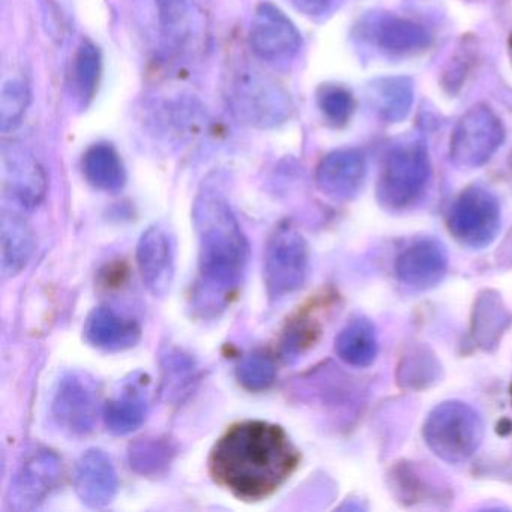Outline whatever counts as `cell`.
<instances>
[{"label":"cell","instance_id":"6da1fadb","mask_svg":"<svg viewBox=\"0 0 512 512\" xmlns=\"http://www.w3.org/2000/svg\"><path fill=\"white\" fill-rule=\"evenodd\" d=\"M299 454L286 431L263 421L233 425L218 440L209 470L218 484L244 500L271 496L295 472Z\"/></svg>","mask_w":512,"mask_h":512},{"label":"cell","instance_id":"603a6c76","mask_svg":"<svg viewBox=\"0 0 512 512\" xmlns=\"http://www.w3.org/2000/svg\"><path fill=\"white\" fill-rule=\"evenodd\" d=\"M335 352L352 367H370L379 353L376 328L367 319H355L344 326L335 340Z\"/></svg>","mask_w":512,"mask_h":512},{"label":"cell","instance_id":"1f68e13d","mask_svg":"<svg viewBox=\"0 0 512 512\" xmlns=\"http://www.w3.org/2000/svg\"><path fill=\"white\" fill-rule=\"evenodd\" d=\"M317 329L313 323L299 319L284 332L281 338V358L286 362L295 361L316 338Z\"/></svg>","mask_w":512,"mask_h":512},{"label":"cell","instance_id":"4dcf8cb0","mask_svg":"<svg viewBox=\"0 0 512 512\" xmlns=\"http://www.w3.org/2000/svg\"><path fill=\"white\" fill-rule=\"evenodd\" d=\"M509 317L503 310L500 301L494 296H487L479 301V307L476 308L475 332L481 338V343L490 344L496 340L497 334L503 331Z\"/></svg>","mask_w":512,"mask_h":512},{"label":"cell","instance_id":"30bf717a","mask_svg":"<svg viewBox=\"0 0 512 512\" xmlns=\"http://www.w3.org/2000/svg\"><path fill=\"white\" fill-rule=\"evenodd\" d=\"M2 193L17 208L32 211L47 193V176L43 166L26 146L4 143L0 152Z\"/></svg>","mask_w":512,"mask_h":512},{"label":"cell","instance_id":"4fadbf2b","mask_svg":"<svg viewBox=\"0 0 512 512\" xmlns=\"http://www.w3.org/2000/svg\"><path fill=\"white\" fill-rule=\"evenodd\" d=\"M157 8L158 25L167 52L176 56L197 52L205 25L196 0H157Z\"/></svg>","mask_w":512,"mask_h":512},{"label":"cell","instance_id":"ba28073f","mask_svg":"<svg viewBox=\"0 0 512 512\" xmlns=\"http://www.w3.org/2000/svg\"><path fill=\"white\" fill-rule=\"evenodd\" d=\"M499 200L482 187H470L455 200L449 214V232L469 248L488 247L500 232Z\"/></svg>","mask_w":512,"mask_h":512},{"label":"cell","instance_id":"836d02e7","mask_svg":"<svg viewBox=\"0 0 512 512\" xmlns=\"http://www.w3.org/2000/svg\"><path fill=\"white\" fill-rule=\"evenodd\" d=\"M293 7L311 19H319L334 10L340 0H290Z\"/></svg>","mask_w":512,"mask_h":512},{"label":"cell","instance_id":"44dd1931","mask_svg":"<svg viewBox=\"0 0 512 512\" xmlns=\"http://www.w3.org/2000/svg\"><path fill=\"white\" fill-rule=\"evenodd\" d=\"M0 239L2 272L4 277H14L26 268L34 254V233L20 215L4 211L0 220Z\"/></svg>","mask_w":512,"mask_h":512},{"label":"cell","instance_id":"e575fe53","mask_svg":"<svg viewBox=\"0 0 512 512\" xmlns=\"http://www.w3.org/2000/svg\"><path fill=\"white\" fill-rule=\"evenodd\" d=\"M509 55H511V61H512V34H511V37H509Z\"/></svg>","mask_w":512,"mask_h":512},{"label":"cell","instance_id":"4316f807","mask_svg":"<svg viewBox=\"0 0 512 512\" xmlns=\"http://www.w3.org/2000/svg\"><path fill=\"white\" fill-rule=\"evenodd\" d=\"M236 377L248 391L262 392L271 388L272 383L275 382L277 367L268 353L256 350L241 359L236 368Z\"/></svg>","mask_w":512,"mask_h":512},{"label":"cell","instance_id":"e0dca14e","mask_svg":"<svg viewBox=\"0 0 512 512\" xmlns=\"http://www.w3.org/2000/svg\"><path fill=\"white\" fill-rule=\"evenodd\" d=\"M73 482L79 499L91 508L109 505L118 491L115 466L101 449H89L77 460Z\"/></svg>","mask_w":512,"mask_h":512},{"label":"cell","instance_id":"5bb4252c","mask_svg":"<svg viewBox=\"0 0 512 512\" xmlns=\"http://www.w3.org/2000/svg\"><path fill=\"white\" fill-rule=\"evenodd\" d=\"M137 265L146 289L155 298L169 293L175 277V250L167 230L152 226L143 233L137 245Z\"/></svg>","mask_w":512,"mask_h":512},{"label":"cell","instance_id":"f1b7e54d","mask_svg":"<svg viewBox=\"0 0 512 512\" xmlns=\"http://www.w3.org/2000/svg\"><path fill=\"white\" fill-rule=\"evenodd\" d=\"M101 76V53L91 41H85L77 50L74 79L83 100H91L97 91Z\"/></svg>","mask_w":512,"mask_h":512},{"label":"cell","instance_id":"484cf974","mask_svg":"<svg viewBox=\"0 0 512 512\" xmlns=\"http://www.w3.org/2000/svg\"><path fill=\"white\" fill-rule=\"evenodd\" d=\"M163 367V392L167 400L179 401L190 392L196 380V365L193 359L181 352H169L161 362Z\"/></svg>","mask_w":512,"mask_h":512},{"label":"cell","instance_id":"ffe728a7","mask_svg":"<svg viewBox=\"0 0 512 512\" xmlns=\"http://www.w3.org/2000/svg\"><path fill=\"white\" fill-rule=\"evenodd\" d=\"M148 391L143 379L133 377L122 386L121 392L103 407L104 424L116 436L133 433L148 416Z\"/></svg>","mask_w":512,"mask_h":512},{"label":"cell","instance_id":"8fae6325","mask_svg":"<svg viewBox=\"0 0 512 512\" xmlns=\"http://www.w3.org/2000/svg\"><path fill=\"white\" fill-rule=\"evenodd\" d=\"M254 55L268 64H289L298 56L302 40L292 20L275 5L257 7L250 29Z\"/></svg>","mask_w":512,"mask_h":512},{"label":"cell","instance_id":"d6a6232c","mask_svg":"<svg viewBox=\"0 0 512 512\" xmlns=\"http://www.w3.org/2000/svg\"><path fill=\"white\" fill-rule=\"evenodd\" d=\"M40 2L47 26H50V34L55 40H62L73 25V0H40Z\"/></svg>","mask_w":512,"mask_h":512},{"label":"cell","instance_id":"d6986e66","mask_svg":"<svg viewBox=\"0 0 512 512\" xmlns=\"http://www.w3.org/2000/svg\"><path fill=\"white\" fill-rule=\"evenodd\" d=\"M140 326L110 307H97L85 323V338L91 346L106 352L131 349L140 340Z\"/></svg>","mask_w":512,"mask_h":512},{"label":"cell","instance_id":"5b68a950","mask_svg":"<svg viewBox=\"0 0 512 512\" xmlns=\"http://www.w3.org/2000/svg\"><path fill=\"white\" fill-rule=\"evenodd\" d=\"M230 103L242 124L271 130L289 121L293 113L289 92L275 80L254 70L241 71L230 89Z\"/></svg>","mask_w":512,"mask_h":512},{"label":"cell","instance_id":"277c9868","mask_svg":"<svg viewBox=\"0 0 512 512\" xmlns=\"http://www.w3.org/2000/svg\"><path fill=\"white\" fill-rule=\"evenodd\" d=\"M431 166L428 149L422 140L394 146L383 161L377 181V200L391 211L413 205L427 188Z\"/></svg>","mask_w":512,"mask_h":512},{"label":"cell","instance_id":"2e32d148","mask_svg":"<svg viewBox=\"0 0 512 512\" xmlns=\"http://www.w3.org/2000/svg\"><path fill=\"white\" fill-rule=\"evenodd\" d=\"M367 176V161L356 149L331 152L320 161L316 181L322 193L337 200L358 196Z\"/></svg>","mask_w":512,"mask_h":512},{"label":"cell","instance_id":"7c38bea8","mask_svg":"<svg viewBox=\"0 0 512 512\" xmlns=\"http://www.w3.org/2000/svg\"><path fill=\"white\" fill-rule=\"evenodd\" d=\"M62 479V460L52 449L37 448L25 458L11 482L10 506L32 511L56 490Z\"/></svg>","mask_w":512,"mask_h":512},{"label":"cell","instance_id":"d4e9b609","mask_svg":"<svg viewBox=\"0 0 512 512\" xmlns=\"http://www.w3.org/2000/svg\"><path fill=\"white\" fill-rule=\"evenodd\" d=\"M130 463L136 472L146 476H155L163 473L172 463L175 449L161 437H145L131 443Z\"/></svg>","mask_w":512,"mask_h":512},{"label":"cell","instance_id":"7a4b0ae2","mask_svg":"<svg viewBox=\"0 0 512 512\" xmlns=\"http://www.w3.org/2000/svg\"><path fill=\"white\" fill-rule=\"evenodd\" d=\"M199 236V280L194 290L196 308L218 314L230 304L244 281L248 242L224 194L206 184L193 206Z\"/></svg>","mask_w":512,"mask_h":512},{"label":"cell","instance_id":"52a82bcc","mask_svg":"<svg viewBox=\"0 0 512 512\" xmlns=\"http://www.w3.org/2000/svg\"><path fill=\"white\" fill-rule=\"evenodd\" d=\"M505 140V128L490 107L479 104L464 113L451 137L452 163L476 169L491 160Z\"/></svg>","mask_w":512,"mask_h":512},{"label":"cell","instance_id":"cb8c5ba5","mask_svg":"<svg viewBox=\"0 0 512 512\" xmlns=\"http://www.w3.org/2000/svg\"><path fill=\"white\" fill-rule=\"evenodd\" d=\"M371 98L383 121L398 124L412 110V82L407 77H383L371 85Z\"/></svg>","mask_w":512,"mask_h":512},{"label":"cell","instance_id":"f546056e","mask_svg":"<svg viewBox=\"0 0 512 512\" xmlns=\"http://www.w3.org/2000/svg\"><path fill=\"white\" fill-rule=\"evenodd\" d=\"M317 104L329 124L343 127L355 113V100L346 88L340 85H323L317 91Z\"/></svg>","mask_w":512,"mask_h":512},{"label":"cell","instance_id":"9c48e42d","mask_svg":"<svg viewBox=\"0 0 512 512\" xmlns=\"http://www.w3.org/2000/svg\"><path fill=\"white\" fill-rule=\"evenodd\" d=\"M100 398L98 383L91 376L80 371L65 374L53 394L56 424L71 436H86L97 424Z\"/></svg>","mask_w":512,"mask_h":512},{"label":"cell","instance_id":"3957f363","mask_svg":"<svg viewBox=\"0 0 512 512\" xmlns=\"http://www.w3.org/2000/svg\"><path fill=\"white\" fill-rule=\"evenodd\" d=\"M424 439L428 448L446 463H464L481 446L484 422L469 404L445 401L428 415Z\"/></svg>","mask_w":512,"mask_h":512},{"label":"cell","instance_id":"8992f818","mask_svg":"<svg viewBox=\"0 0 512 512\" xmlns=\"http://www.w3.org/2000/svg\"><path fill=\"white\" fill-rule=\"evenodd\" d=\"M308 248L301 233L283 223L269 236L265 251V284L269 298L281 299L304 286Z\"/></svg>","mask_w":512,"mask_h":512},{"label":"cell","instance_id":"83f0119b","mask_svg":"<svg viewBox=\"0 0 512 512\" xmlns=\"http://www.w3.org/2000/svg\"><path fill=\"white\" fill-rule=\"evenodd\" d=\"M31 92L25 80L11 79L4 83L0 95V130L10 133L22 124L29 107Z\"/></svg>","mask_w":512,"mask_h":512},{"label":"cell","instance_id":"9a60e30c","mask_svg":"<svg viewBox=\"0 0 512 512\" xmlns=\"http://www.w3.org/2000/svg\"><path fill=\"white\" fill-rule=\"evenodd\" d=\"M398 280L413 289L437 286L448 271V253L436 239H419L404 248L395 263Z\"/></svg>","mask_w":512,"mask_h":512},{"label":"cell","instance_id":"7402d4cb","mask_svg":"<svg viewBox=\"0 0 512 512\" xmlns=\"http://www.w3.org/2000/svg\"><path fill=\"white\" fill-rule=\"evenodd\" d=\"M83 173L92 187L106 193H118L127 181V173L118 151L107 143H98L86 151Z\"/></svg>","mask_w":512,"mask_h":512},{"label":"cell","instance_id":"ac0fdd59","mask_svg":"<svg viewBox=\"0 0 512 512\" xmlns=\"http://www.w3.org/2000/svg\"><path fill=\"white\" fill-rule=\"evenodd\" d=\"M368 37L380 52L389 56H412L430 47L428 29L394 14H383L368 25Z\"/></svg>","mask_w":512,"mask_h":512}]
</instances>
